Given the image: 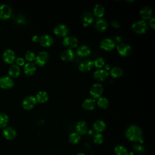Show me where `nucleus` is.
I'll use <instances>...</instances> for the list:
<instances>
[{"instance_id":"5","label":"nucleus","mask_w":155,"mask_h":155,"mask_svg":"<svg viewBox=\"0 0 155 155\" xmlns=\"http://www.w3.org/2000/svg\"><path fill=\"white\" fill-rule=\"evenodd\" d=\"M12 8L7 4L0 5V19L5 20L12 15Z\"/></svg>"},{"instance_id":"18","label":"nucleus","mask_w":155,"mask_h":155,"mask_svg":"<svg viewBox=\"0 0 155 155\" xmlns=\"http://www.w3.org/2000/svg\"><path fill=\"white\" fill-rule=\"evenodd\" d=\"M91 53L90 48L86 45H82L78 47L76 51V53L79 56L81 57H85L88 56Z\"/></svg>"},{"instance_id":"11","label":"nucleus","mask_w":155,"mask_h":155,"mask_svg":"<svg viewBox=\"0 0 155 155\" xmlns=\"http://www.w3.org/2000/svg\"><path fill=\"white\" fill-rule=\"evenodd\" d=\"M78 39L73 36H66L63 40V44L69 48H73L76 47L78 45Z\"/></svg>"},{"instance_id":"23","label":"nucleus","mask_w":155,"mask_h":155,"mask_svg":"<svg viewBox=\"0 0 155 155\" xmlns=\"http://www.w3.org/2000/svg\"><path fill=\"white\" fill-rule=\"evenodd\" d=\"M95 28L100 31H103L107 28V22L104 19L99 18L96 20L95 23Z\"/></svg>"},{"instance_id":"3","label":"nucleus","mask_w":155,"mask_h":155,"mask_svg":"<svg viewBox=\"0 0 155 155\" xmlns=\"http://www.w3.org/2000/svg\"><path fill=\"white\" fill-rule=\"evenodd\" d=\"M48 58L49 55L48 53L45 51H41L35 57V63L39 66H43L47 63Z\"/></svg>"},{"instance_id":"45","label":"nucleus","mask_w":155,"mask_h":155,"mask_svg":"<svg viewBox=\"0 0 155 155\" xmlns=\"http://www.w3.org/2000/svg\"><path fill=\"white\" fill-rule=\"evenodd\" d=\"M76 155H85V154H84V153H79L77 154Z\"/></svg>"},{"instance_id":"8","label":"nucleus","mask_w":155,"mask_h":155,"mask_svg":"<svg viewBox=\"0 0 155 155\" xmlns=\"http://www.w3.org/2000/svg\"><path fill=\"white\" fill-rule=\"evenodd\" d=\"M117 50L120 55L123 56H126L131 53V47L130 45L127 44L120 43L117 45Z\"/></svg>"},{"instance_id":"34","label":"nucleus","mask_w":155,"mask_h":155,"mask_svg":"<svg viewBox=\"0 0 155 155\" xmlns=\"http://www.w3.org/2000/svg\"><path fill=\"white\" fill-rule=\"evenodd\" d=\"M93 62L97 68H101L105 65V60L102 57H97Z\"/></svg>"},{"instance_id":"27","label":"nucleus","mask_w":155,"mask_h":155,"mask_svg":"<svg viewBox=\"0 0 155 155\" xmlns=\"http://www.w3.org/2000/svg\"><path fill=\"white\" fill-rule=\"evenodd\" d=\"M8 72L10 76L13 78H17L20 74L21 70L18 65H12L10 67Z\"/></svg>"},{"instance_id":"22","label":"nucleus","mask_w":155,"mask_h":155,"mask_svg":"<svg viewBox=\"0 0 155 155\" xmlns=\"http://www.w3.org/2000/svg\"><path fill=\"white\" fill-rule=\"evenodd\" d=\"M96 106V101L92 98H87L84 100L82 103V107L85 110H91L94 108Z\"/></svg>"},{"instance_id":"28","label":"nucleus","mask_w":155,"mask_h":155,"mask_svg":"<svg viewBox=\"0 0 155 155\" xmlns=\"http://www.w3.org/2000/svg\"><path fill=\"white\" fill-rule=\"evenodd\" d=\"M93 13L97 17H102L105 13V8L104 6L100 4H96L93 8Z\"/></svg>"},{"instance_id":"4","label":"nucleus","mask_w":155,"mask_h":155,"mask_svg":"<svg viewBox=\"0 0 155 155\" xmlns=\"http://www.w3.org/2000/svg\"><path fill=\"white\" fill-rule=\"evenodd\" d=\"M37 102L36 99L32 95H29L25 97L22 103V107L25 110H30L34 107Z\"/></svg>"},{"instance_id":"25","label":"nucleus","mask_w":155,"mask_h":155,"mask_svg":"<svg viewBox=\"0 0 155 155\" xmlns=\"http://www.w3.org/2000/svg\"><path fill=\"white\" fill-rule=\"evenodd\" d=\"M93 129L97 133L103 131L106 128V124L102 120H96L93 125Z\"/></svg>"},{"instance_id":"33","label":"nucleus","mask_w":155,"mask_h":155,"mask_svg":"<svg viewBox=\"0 0 155 155\" xmlns=\"http://www.w3.org/2000/svg\"><path fill=\"white\" fill-rule=\"evenodd\" d=\"M97 105L100 108H107L109 105L108 100L105 97H100L97 100Z\"/></svg>"},{"instance_id":"6","label":"nucleus","mask_w":155,"mask_h":155,"mask_svg":"<svg viewBox=\"0 0 155 155\" xmlns=\"http://www.w3.org/2000/svg\"><path fill=\"white\" fill-rule=\"evenodd\" d=\"M103 91V87L101 84H94L90 90V95L94 98H99L101 97Z\"/></svg>"},{"instance_id":"38","label":"nucleus","mask_w":155,"mask_h":155,"mask_svg":"<svg viewBox=\"0 0 155 155\" xmlns=\"http://www.w3.org/2000/svg\"><path fill=\"white\" fill-rule=\"evenodd\" d=\"M15 21L16 23L19 24H23L25 23V18L22 15H18V16H16V18H15Z\"/></svg>"},{"instance_id":"37","label":"nucleus","mask_w":155,"mask_h":155,"mask_svg":"<svg viewBox=\"0 0 155 155\" xmlns=\"http://www.w3.org/2000/svg\"><path fill=\"white\" fill-rule=\"evenodd\" d=\"M133 148H134V151L137 152L138 153H142L145 151V148H144L143 146L141 144H139V143L134 144L133 145Z\"/></svg>"},{"instance_id":"17","label":"nucleus","mask_w":155,"mask_h":155,"mask_svg":"<svg viewBox=\"0 0 155 155\" xmlns=\"http://www.w3.org/2000/svg\"><path fill=\"white\" fill-rule=\"evenodd\" d=\"M76 129L79 134H85L88 131L87 124L84 120L79 121L76 124Z\"/></svg>"},{"instance_id":"20","label":"nucleus","mask_w":155,"mask_h":155,"mask_svg":"<svg viewBox=\"0 0 155 155\" xmlns=\"http://www.w3.org/2000/svg\"><path fill=\"white\" fill-rule=\"evenodd\" d=\"M82 19L83 21V24L84 26L88 25L91 24L94 20L93 15L88 11H85L82 13Z\"/></svg>"},{"instance_id":"42","label":"nucleus","mask_w":155,"mask_h":155,"mask_svg":"<svg viewBox=\"0 0 155 155\" xmlns=\"http://www.w3.org/2000/svg\"><path fill=\"white\" fill-rule=\"evenodd\" d=\"M39 36H37V35H34V36H33V37H32V41H34V42H38V41H39Z\"/></svg>"},{"instance_id":"29","label":"nucleus","mask_w":155,"mask_h":155,"mask_svg":"<svg viewBox=\"0 0 155 155\" xmlns=\"http://www.w3.org/2000/svg\"><path fill=\"white\" fill-rule=\"evenodd\" d=\"M36 101L40 103H43L46 102L48 99V95L47 93L45 91H39L36 96Z\"/></svg>"},{"instance_id":"43","label":"nucleus","mask_w":155,"mask_h":155,"mask_svg":"<svg viewBox=\"0 0 155 155\" xmlns=\"http://www.w3.org/2000/svg\"><path fill=\"white\" fill-rule=\"evenodd\" d=\"M115 38H116V41H117V42H120V41H122L121 38H120V36H116L115 37Z\"/></svg>"},{"instance_id":"10","label":"nucleus","mask_w":155,"mask_h":155,"mask_svg":"<svg viewBox=\"0 0 155 155\" xmlns=\"http://www.w3.org/2000/svg\"><path fill=\"white\" fill-rule=\"evenodd\" d=\"M115 47V42L114 41L110 38H104L100 42V47L107 51L112 50Z\"/></svg>"},{"instance_id":"16","label":"nucleus","mask_w":155,"mask_h":155,"mask_svg":"<svg viewBox=\"0 0 155 155\" xmlns=\"http://www.w3.org/2000/svg\"><path fill=\"white\" fill-rule=\"evenodd\" d=\"M108 76V73L107 70L103 69H98L96 70L93 74L94 78L99 81L105 80Z\"/></svg>"},{"instance_id":"1","label":"nucleus","mask_w":155,"mask_h":155,"mask_svg":"<svg viewBox=\"0 0 155 155\" xmlns=\"http://www.w3.org/2000/svg\"><path fill=\"white\" fill-rule=\"evenodd\" d=\"M125 136L131 141H140L141 139H142V130L137 125H130L125 131Z\"/></svg>"},{"instance_id":"31","label":"nucleus","mask_w":155,"mask_h":155,"mask_svg":"<svg viewBox=\"0 0 155 155\" xmlns=\"http://www.w3.org/2000/svg\"><path fill=\"white\" fill-rule=\"evenodd\" d=\"M81 137L78 133H72L69 135V142L72 144H76L80 141Z\"/></svg>"},{"instance_id":"40","label":"nucleus","mask_w":155,"mask_h":155,"mask_svg":"<svg viewBox=\"0 0 155 155\" xmlns=\"http://www.w3.org/2000/svg\"><path fill=\"white\" fill-rule=\"evenodd\" d=\"M111 24L113 27H114V28H118L120 27V23L116 21V20H113L111 22Z\"/></svg>"},{"instance_id":"26","label":"nucleus","mask_w":155,"mask_h":155,"mask_svg":"<svg viewBox=\"0 0 155 155\" xmlns=\"http://www.w3.org/2000/svg\"><path fill=\"white\" fill-rule=\"evenodd\" d=\"M114 153L116 155H133L132 152H128L125 147L120 145L115 147Z\"/></svg>"},{"instance_id":"44","label":"nucleus","mask_w":155,"mask_h":155,"mask_svg":"<svg viewBox=\"0 0 155 155\" xmlns=\"http://www.w3.org/2000/svg\"><path fill=\"white\" fill-rule=\"evenodd\" d=\"M105 70H110V68H111V67H110V65L107 64V65H105Z\"/></svg>"},{"instance_id":"15","label":"nucleus","mask_w":155,"mask_h":155,"mask_svg":"<svg viewBox=\"0 0 155 155\" xmlns=\"http://www.w3.org/2000/svg\"><path fill=\"white\" fill-rule=\"evenodd\" d=\"M93 65V61L90 59L83 60L79 65V69L83 72L89 71Z\"/></svg>"},{"instance_id":"9","label":"nucleus","mask_w":155,"mask_h":155,"mask_svg":"<svg viewBox=\"0 0 155 155\" xmlns=\"http://www.w3.org/2000/svg\"><path fill=\"white\" fill-rule=\"evenodd\" d=\"M54 33L59 36H65L68 33V28L65 24H59L54 28Z\"/></svg>"},{"instance_id":"12","label":"nucleus","mask_w":155,"mask_h":155,"mask_svg":"<svg viewBox=\"0 0 155 155\" xmlns=\"http://www.w3.org/2000/svg\"><path fill=\"white\" fill-rule=\"evenodd\" d=\"M14 85L13 79L10 76H2L0 78V87L4 89L12 88Z\"/></svg>"},{"instance_id":"21","label":"nucleus","mask_w":155,"mask_h":155,"mask_svg":"<svg viewBox=\"0 0 155 155\" xmlns=\"http://www.w3.org/2000/svg\"><path fill=\"white\" fill-rule=\"evenodd\" d=\"M3 135L7 139L12 140L16 137V132L12 127H7L3 130Z\"/></svg>"},{"instance_id":"36","label":"nucleus","mask_w":155,"mask_h":155,"mask_svg":"<svg viewBox=\"0 0 155 155\" xmlns=\"http://www.w3.org/2000/svg\"><path fill=\"white\" fill-rule=\"evenodd\" d=\"M35 54L31 51H27L25 54V58L28 61H32L35 59Z\"/></svg>"},{"instance_id":"32","label":"nucleus","mask_w":155,"mask_h":155,"mask_svg":"<svg viewBox=\"0 0 155 155\" xmlns=\"http://www.w3.org/2000/svg\"><path fill=\"white\" fill-rule=\"evenodd\" d=\"M8 122V117L7 114L4 113L0 112V128H4L6 127Z\"/></svg>"},{"instance_id":"24","label":"nucleus","mask_w":155,"mask_h":155,"mask_svg":"<svg viewBox=\"0 0 155 155\" xmlns=\"http://www.w3.org/2000/svg\"><path fill=\"white\" fill-rule=\"evenodd\" d=\"M152 13V9L148 6L143 7L140 11V16L143 19H150Z\"/></svg>"},{"instance_id":"35","label":"nucleus","mask_w":155,"mask_h":155,"mask_svg":"<svg viewBox=\"0 0 155 155\" xmlns=\"http://www.w3.org/2000/svg\"><path fill=\"white\" fill-rule=\"evenodd\" d=\"M103 140H104V137L102 134H101L100 133H96L93 137V141L94 143L97 144L102 143L103 142Z\"/></svg>"},{"instance_id":"13","label":"nucleus","mask_w":155,"mask_h":155,"mask_svg":"<svg viewBox=\"0 0 155 155\" xmlns=\"http://www.w3.org/2000/svg\"><path fill=\"white\" fill-rule=\"evenodd\" d=\"M53 39L49 35H44L39 38V42L40 44L44 47H48L53 44Z\"/></svg>"},{"instance_id":"41","label":"nucleus","mask_w":155,"mask_h":155,"mask_svg":"<svg viewBox=\"0 0 155 155\" xmlns=\"http://www.w3.org/2000/svg\"><path fill=\"white\" fill-rule=\"evenodd\" d=\"M150 27H151L153 29H154V27H155L154 18H152L150 19Z\"/></svg>"},{"instance_id":"2","label":"nucleus","mask_w":155,"mask_h":155,"mask_svg":"<svg viewBox=\"0 0 155 155\" xmlns=\"http://www.w3.org/2000/svg\"><path fill=\"white\" fill-rule=\"evenodd\" d=\"M131 28L136 33L141 34L145 33L147 30L148 26L147 23L144 21L139 20L134 22L132 24Z\"/></svg>"},{"instance_id":"7","label":"nucleus","mask_w":155,"mask_h":155,"mask_svg":"<svg viewBox=\"0 0 155 155\" xmlns=\"http://www.w3.org/2000/svg\"><path fill=\"white\" fill-rule=\"evenodd\" d=\"M2 58L5 63L12 64L16 60V55L12 50L6 49L3 53Z\"/></svg>"},{"instance_id":"30","label":"nucleus","mask_w":155,"mask_h":155,"mask_svg":"<svg viewBox=\"0 0 155 155\" xmlns=\"http://www.w3.org/2000/svg\"><path fill=\"white\" fill-rule=\"evenodd\" d=\"M110 73L111 76L113 78H119L122 75L123 70L120 67L115 66L111 68Z\"/></svg>"},{"instance_id":"14","label":"nucleus","mask_w":155,"mask_h":155,"mask_svg":"<svg viewBox=\"0 0 155 155\" xmlns=\"http://www.w3.org/2000/svg\"><path fill=\"white\" fill-rule=\"evenodd\" d=\"M74 58V52L71 49H67L61 54V58L65 61H70Z\"/></svg>"},{"instance_id":"19","label":"nucleus","mask_w":155,"mask_h":155,"mask_svg":"<svg viewBox=\"0 0 155 155\" xmlns=\"http://www.w3.org/2000/svg\"><path fill=\"white\" fill-rule=\"evenodd\" d=\"M36 70V65L34 63L29 62L25 64L24 68V71L27 76H31L35 73Z\"/></svg>"},{"instance_id":"39","label":"nucleus","mask_w":155,"mask_h":155,"mask_svg":"<svg viewBox=\"0 0 155 155\" xmlns=\"http://www.w3.org/2000/svg\"><path fill=\"white\" fill-rule=\"evenodd\" d=\"M16 63L17 65H23L25 63V60L21 57H19L16 59Z\"/></svg>"}]
</instances>
